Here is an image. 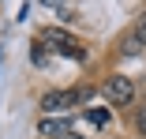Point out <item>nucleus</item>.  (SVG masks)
<instances>
[{
	"label": "nucleus",
	"instance_id": "f257e3e1",
	"mask_svg": "<svg viewBox=\"0 0 146 139\" xmlns=\"http://www.w3.org/2000/svg\"><path fill=\"white\" fill-rule=\"evenodd\" d=\"M49 53H60V57H71V60H82L86 53H82V45L68 34V30H56V26H49V30H41V38H38Z\"/></svg>",
	"mask_w": 146,
	"mask_h": 139
},
{
	"label": "nucleus",
	"instance_id": "6e6552de",
	"mask_svg": "<svg viewBox=\"0 0 146 139\" xmlns=\"http://www.w3.org/2000/svg\"><path fill=\"white\" fill-rule=\"evenodd\" d=\"M135 128H139V135H146V105L139 109V117H135Z\"/></svg>",
	"mask_w": 146,
	"mask_h": 139
},
{
	"label": "nucleus",
	"instance_id": "9b49d317",
	"mask_svg": "<svg viewBox=\"0 0 146 139\" xmlns=\"http://www.w3.org/2000/svg\"><path fill=\"white\" fill-rule=\"evenodd\" d=\"M142 94H146V83H142Z\"/></svg>",
	"mask_w": 146,
	"mask_h": 139
},
{
	"label": "nucleus",
	"instance_id": "39448f33",
	"mask_svg": "<svg viewBox=\"0 0 146 139\" xmlns=\"http://www.w3.org/2000/svg\"><path fill=\"white\" fill-rule=\"evenodd\" d=\"M146 49V41L131 30V34H124V41H120V53H124V57H139V53Z\"/></svg>",
	"mask_w": 146,
	"mask_h": 139
},
{
	"label": "nucleus",
	"instance_id": "20e7f679",
	"mask_svg": "<svg viewBox=\"0 0 146 139\" xmlns=\"http://www.w3.org/2000/svg\"><path fill=\"white\" fill-rule=\"evenodd\" d=\"M38 132H41V139H82V135H79V132H71L64 120H49V117L41 120V128H38Z\"/></svg>",
	"mask_w": 146,
	"mask_h": 139
},
{
	"label": "nucleus",
	"instance_id": "7ed1b4c3",
	"mask_svg": "<svg viewBox=\"0 0 146 139\" xmlns=\"http://www.w3.org/2000/svg\"><path fill=\"white\" fill-rule=\"evenodd\" d=\"M82 98H90V90H49V94L41 98V113H45V117L64 113V109H71V105L82 102Z\"/></svg>",
	"mask_w": 146,
	"mask_h": 139
},
{
	"label": "nucleus",
	"instance_id": "0eeeda50",
	"mask_svg": "<svg viewBox=\"0 0 146 139\" xmlns=\"http://www.w3.org/2000/svg\"><path fill=\"white\" fill-rule=\"evenodd\" d=\"M49 57H52V53H49V49H45L41 41H38V45L30 49V60H34V68H45V64H49Z\"/></svg>",
	"mask_w": 146,
	"mask_h": 139
},
{
	"label": "nucleus",
	"instance_id": "1a4fd4ad",
	"mask_svg": "<svg viewBox=\"0 0 146 139\" xmlns=\"http://www.w3.org/2000/svg\"><path fill=\"white\" fill-rule=\"evenodd\" d=\"M135 34L146 41V11H142V15H139V23H135Z\"/></svg>",
	"mask_w": 146,
	"mask_h": 139
},
{
	"label": "nucleus",
	"instance_id": "f03ea898",
	"mask_svg": "<svg viewBox=\"0 0 146 139\" xmlns=\"http://www.w3.org/2000/svg\"><path fill=\"white\" fill-rule=\"evenodd\" d=\"M101 98L112 102V105H131V98H135V83L124 79V75H109V79L101 83Z\"/></svg>",
	"mask_w": 146,
	"mask_h": 139
},
{
	"label": "nucleus",
	"instance_id": "9d476101",
	"mask_svg": "<svg viewBox=\"0 0 146 139\" xmlns=\"http://www.w3.org/2000/svg\"><path fill=\"white\" fill-rule=\"evenodd\" d=\"M38 4H45V8H52V11H60V8H64V0H38Z\"/></svg>",
	"mask_w": 146,
	"mask_h": 139
},
{
	"label": "nucleus",
	"instance_id": "423d86ee",
	"mask_svg": "<svg viewBox=\"0 0 146 139\" xmlns=\"http://www.w3.org/2000/svg\"><path fill=\"white\" fill-rule=\"evenodd\" d=\"M86 124H94V128H105V124H109V109H101V105L86 109Z\"/></svg>",
	"mask_w": 146,
	"mask_h": 139
}]
</instances>
